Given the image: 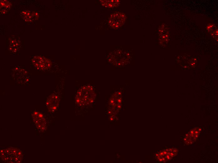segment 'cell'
Instances as JSON below:
<instances>
[{
    "label": "cell",
    "mask_w": 218,
    "mask_h": 163,
    "mask_svg": "<svg viewBox=\"0 0 218 163\" xmlns=\"http://www.w3.org/2000/svg\"><path fill=\"white\" fill-rule=\"evenodd\" d=\"M125 19L126 17L123 13L116 12L111 15L108 23L113 28L117 29L123 24Z\"/></svg>",
    "instance_id": "1"
},
{
    "label": "cell",
    "mask_w": 218,
    "mask_h": 163,
    "mask_svg": "<svg viewBox=\"0 0 218 163\" xmlns=\"http://www.w3.org/2000/svg\"><path fill=\"white\" fill-rule=\"evenodd\" d=\"M32 62L36 68L38 70H45L51 67V62L48 59L41 56L34 57Z\"/></svg>",
    "instance_id": "2"
},
{
    "label": "cell",
    "mask_w": 218,
    "mask_h": 163,
    "mask_svg": "<svg viewBox=\"0 0 218 163\" xmlns=\"http://www.w3.org/2000/svg\"><path fill=\"white\" fill-rule=\"evenodd\" d=\"M200 131V129L199 128H195L190 131L184 139L185 143L189 145L194 142L197 139Z\"/></svg>",
    "instance_id": "3"
},
{
    "label": "cell",
    "mask_w": 218,
    "mask_h": 163,
    "mask_svg": "<svg viewBox=\"0 0 218 163\" xmlns=\"http://www.w3.org/2000/svg\"><path fill=\"white\" fill-rule=\"evenodd\" d=\"M21 14L23 19L28 22L32 21L37 16L36 13L28 10L23 11Z\"/></svg>",
    "instance_id": "4"
},
{
    "label": "cell",
    "mask_w": 218,
    "mask_h": 163,
    "mask_svg": "<svg viewBox=\"0 0 218 163\" xmlns=\"http://www.w3.org/2000/svg\"><path fill=\"white\" fill-rule=\"evenodd\" d=\"M101 4L104 6L112 8L117 6L119 4L120 1L118 0H100Z\"/></svg>",
    "instance_id": "5"
},
{
    "label": "cell",
    "mask_w": 218,
    "mask_h": 163,
    "mask_svg": "<svg viewBox=\"0 0 218 163\" xmlns=\"http://www.w3.org/2000/svg\"><path fill=\"white\" fill-rule=\"evenodd\" d=\"M0 6L1 7L3 8L2 10L4 8V10H2L1 11L5 12V9H8L10 8L11 3L7 0H1Z\"/></svg>",
    "instance_id": "6"
}]
</instances>
